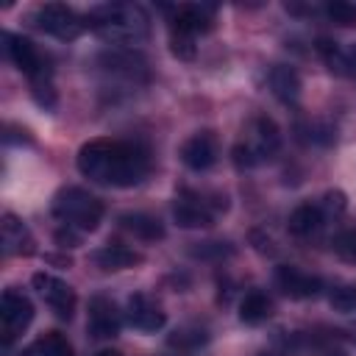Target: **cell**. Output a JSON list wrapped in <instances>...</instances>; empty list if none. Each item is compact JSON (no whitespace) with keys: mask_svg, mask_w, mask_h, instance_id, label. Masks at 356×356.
I'll return each mask as SVG.
<instances>
[{"mask_svg":"<svg viewBox=\"0 0 356 356\" xmlns=\"http://www.w3.org/2000/svg\"><path fill=\"white\" fill-rule=\"evenodd\" d=\"M328 303L334 312H342V314H350L356 312V284H342V286H334L331 295H328Z\"/></svg>","mask_w":356,"mask_h":356,"instance_id":"d4e9b609","label":"cell"},{"mask_svg":"<svg viewBox=\"0 0 356 356\" xmlns=\"http://www.w3.org/2000/svg\"><path fill=\"white\" fill-rule=\"evenodd\" d=\"M317 50H320V56L325 58V64H328V70H331V72H337V75H348V78H356V44L339 47L337 42L320 39Z\"/></svg>","mask_w":356,"mask_h":356,"instance_id":"d6986e66","label":"cell"},{"mask_svg":"<svg viewBox=\"0 0 356 356\" xmlns=\"http://www.w3.org/2000/svg\"><path fill=\"white\" fill-rule=\"evenodd\" d=\"M50 209H53V217L64 228L81 231V234L95 231L100 225V220H103V211H106L103 200L95 197L92 192L81 189V186H64V189H58Z\"/></svg>","mask_w":356,"mask_h":356,"instance_id":"277c9868","label":"cell"},{"mask_svg":"<svg viewBox=\"0 0 356 356\" xmlns=\"http://www.w3.org/2000/svg\"><path fill=\"white\" fill-rule=\"evenodd\" d=\"M0 236H3V253L6 256H33L36 253V239H33L31 228L11 211L3 214Z\"/></svg>","mask_w":356,"mask_h":356,"instance_id":"2e32d148","label":"cell"},{"mask_svg":"<svg viewBox=\"0 0 356 356\" xmlns=\"http://www.w3.org/2000/svg\"><path fill=\"white\" fill-rule=\"evenodd\" d=\"M86 28L111 44H134L147 36V14L134 3H108L86 14Z\"/></svg>","mask_w":356,"mask_h":356,"instance_id":"3957f363","label":"cell"},{"mask_svg":"<svg viewBox=\"0 0 356 356\" xmlns=\"http://www.w3.org/2000/svg\"><path fill=\"white\" fill-rule=\"evenodd\" d=\"M270 314H273V300L261 289L248 292L239 303V320L248 323V325H259V323L270 320Z\"/></svg>","mask_w":356,"mask_h":356,"instance_id":"7402d4cb","label":"cell"},{"mask_svg":"<svg viewBox=\"0 0 356 356\" xmlns=\"http://www.w3.org/2000/svg\"><path fill=\"white\" fill-rule=\"evenodd\" d=\"M142 253L128 248V245H120V242H108L103 248H97L92 253V261L103 270V273H117V270H128V267H136L142 264Z\"/></svg>","mask_w":356,"mask_h":356,"instance_id":"ac0fdd59","label":"cell"},{"mask_svg":"<svg viewBox=\"0 0 356 356\" xmlns=\"http://www.w3.org/2000/svg\"><path fill=\"white\" fill-rule=\"evenodd\" d=\"M325 356H342V353H325Z\"/></svg>","mask_w":356,"mask_h":356,"instance_id":"83f0119b","label":"cell"},{"mask_svg":"<svg viewBox=\"0 0 356 356\" xmlns=\"http://www.w3.org/2000/svg\"><path fill=\"white\" fill-rule=\"evenodd\" d=\"M217 159H220V142L211 131H197L181 145V161L195 172L214 167Z\"/></svg>","mask_w":356,"mask_h":356,"instance_id":"5bb4252c","label":"cell"},{"mask_svg":"<svg viewBox=\"0 0 356 356\" xmlns=\"http://www.w3.org/2000/svg\"><path fill=\"white\" fill-rule=\"evenodd\" d=\"M31 284H33V289H36L39 298L50 306V312H53L56 317H61V320H70V317H72L78 298H75V289H72L67 281H61V278L53 275V273H33Z\"/></svg>","mask_w":356,"mask_h":356,"instance_id":"9c48e42d","label":"cell"},{"mask_svg":"<svg viewBox=\"0 0 356 356\" xmlns=\"http://www.w3.org/2000/svg\"><path fill=\"white\" fill-rule=\"evenodd\" d=\"M120 228L128 231V234H134V236L142 239V242L164 239V225H161L156 217L145 214V211H128V214H122V217H120Z\"/></svg>","mask_w":356,"mask_h":356,"instance_id":"44dd1931","label":"cell"},{"mask_svg":"<svg viewBox=\"0 0 356 356\" xmlns=\"http://www.w3.org/2000/svg\"><path fill=\"white\" fill-rule=\"evenodd\" d=\"M33 320V303L28 295L19 289H6L0 295V325H3V339L14 342Z\"/></svg>","mask_w":356,"mask_h":356,"instance_id":"30bf717a","label":"cell"},{"mask_svg":"<svg viewBox=\"0 0 356 356\" xmlns=\"http://www.w3.org/2000/svg\"><path fill=\"white\" fill-rule=\"evenodd\" d=\"M323 11H325V17H328L334 25H342V28H356V6H353V3L334 0V3H328Z\"/></svg>","mask_w":356,"mask_h":356,"instance_id":"cb8c5ba5","label":"cell"},{"mask_svg":"<svg viewBox=\"0 0 356 356\" xmlns=\"http://www.w3.org/2000/svg\"><path fill=\"white\" fill-rule=\"evenodd\" d=\"M334 250H337L342 259H348V261L356 264V228L339 231V234L334 236Z\"/></svg>","mask_w":356,"mask_h":356,"instance_id":"484cf974","label":"cell"},{"mask_svg":"<svg viewBox=\"0 0 356 356\" xmlns=\"http://www.w3.org/2000/svg\"><path fill=\"white\" fill-rule=\"evenodd\" d=\"M275 286L286 295V298H295V300H309V298H317L320 289H323V281L300 267H292V264H278L275 267Z\"/></svg>","mask_w":356,"mask_h":356,"instance_id":"9a60e30c","label":"cell"},{"mask_svg":"<svg viewBox=\"0 0 356 356\" xmlns=\"http://www.w3.org/2000/svg\"><path fill=\"white\" fill-rule=\"evenodd\" d=\"M97 356H122V353H117V350H100Z\"/></svg>","mask_w":356,"mask_h":356,"instance_id":"4316f807","label":"cell"},{"mask_svg":"<svg viewBox=\"0 0 356 356\" xmlns=\"http://www.w3.org/2000/svg\"><path fill=\"white\" fill-rule=\"evenodd\" d=\"M22 356H75V353H72V345H70V339H67L64 334L47 331V334H42V337H36V339L22 350Z\"/></svg>","mask_w":356,"mask_h":356,"instance_id":"603a6c76","label":"cell"},{"mask_svg":"<svg viewBox=\"0 0 356 356\" xmlns=\"http://www.w3.org/2000/svg\"><path fill=\"white\" fill-rule=\"evenodd\" d=\"M122 314L117 303L106 295H95L89 300V317H86V331L95 339H114L122 328Z\"/></svg>","mask_w":356,"mask_h":356,"instance_id":"4fadbf2b","label":"cell"},{"mask_svg":"<svg viewBox=\"0 0 356 356\" xmlns=\"http://www.w3.org/2000/svg\"><path fill=\"white\" fill-rule=\"evenodd\" d=\"M3 50H6V56L14 61V67H17V70L31 81L33 100H36L42 108L53 111V108H56L53 70H50L47 58L39 53V47H36L31 39H25V36H19V33L6 31V33H3Z\"/></svg>","mask_w":356,"mask_h":356,"instance_id":"7a4b0ae2","label":"cell"},{"mask_svg":"<svg viewBox=\"0 0 356 356\" xmlns=\"http://www.w3.org/2000/svg\"><path fill=\"white\" fill-rule=\"evenodd\" d=\"M170 11V36H186V39H197V33L211 31L214 25V8L211 6H172Z\"/></svg>","mask_w":356,"mask_h":356,"instance_id":"8fae6325","label":"cell"},{"mask_svg":"<svg viewBox=\"0 0 356 356\" xmlns=\"http://www.w3.org/2000/svg\"><path fill=\"white\" fill-rule=\"evenodd\" d=\"M75 164H78V172L92 184L128 189V186H139L150 175L153 156L142 142L97 136L81 145Z\"/></svg>","mask_w":356,"mask_h":356,"instance_id":"6da1fadb","label":"cell"},{"mask_svg":"<svg viewBox=\"0 0 356 356\" xmlns=\"http://www.w3.org/2000/svg\"><path fill=\"white\" fill-rule=\"evenodd\" d=\"M267 83L273 89V95L281 100V103H298L300 97V75L286 67V64H275L267 75Z\"/></svg>","mask_w":356,"mask_h":356,"instance_id":"ffe728a7","label":"cell"},{"mask_svg":"<svg viewBox=\"0 0 356 356\" xmlns=\"http://www.w3.org/2000/svg\"><path fill=\"white\" fill-rule=\"evenodd\" d=\"M31 22H33L42 33L56 36V39H61V42L78 39V36L83 33V28H86V19H83L78 11H72L70 6H64V3H44V6H39V8L31 14Z\"/></svg>","mask_w":356,"mask_h":356,"instance_id":"52a82bcc","label":"cell"},{"mask_svg":"<svg viewBox=\"0 0 356 356\" xmlns=\"http://www.w3.org/2000/svg\"><path fill=\"white\" fill-rule=\"evenodd\" d=\"M125 320L131 328L142 331V334H156L164 328L167 323V312L161 309V303L156 298H150L147 292H134L125 303Z\"/></svg>","mask_w":356,"mask_h":356,"instance_id":"7c38bea8","label":"cell"},{"mask_svg":"<svg viewBox=\"0 0 356 356\" xmlns=\"http://www.w3.org/2000/svg\"><path fill=\"white\" fill-rule=\"evenodd\" d=\"M325 222H328V214H325L323 203H320V200H309V203H300V206L289 214V222H286V225H289V231H292L295 236L309 239V236L320 234Z\"/></svg>","mask_w":356,"mask_h":356,"instance_id":"e0dca14e","label":"cell"},{"mask_svg":"<svg viewBox=\"0 0 356 356\" xmlns=\"http://www.w3.org/2000/svg\"><path fill=\"white\" fill-rule=\"evenodd\" d=\"M97 67L103 75L114 78V81H125V83H145L150 78V70H147V58L134 50V47H111V50H103L97 56Z\"/></svg>","mask_w":356,"mask_h":356,"instance_id":"ba28073f","label":"cell"},{"mask_svg":"<svg viewBox=\"0 0 356 356\" xmlns=\"http://www.w3.org/2000/svg\"><path fill=\"white\" fill-rule=\"evenodd\" d=\"M281 147V131L275 120L270 117H256L248 125V136L234 147V161L236 167H256L267 159H273Z\"/></svg>","mask_w":356,"mask_h":356,"instance_id":"5b68a950","label":"cell"},{"mask_svg":"<svg viewBox=\"0 0 356 356\" xmlns=\"http://www.w3.org/2000/svg\"><path fill=\"white\" fill-rule=\"evenodd\" d=\"M225 197L222 195H206L197 189H178L172 200V217L181 228H209L214 225L217 214L225 211Z\"/></svg>","mask_w":356,"mask_h":356,"instance_id":"8992f818","label":"cell"}]
</instances>
